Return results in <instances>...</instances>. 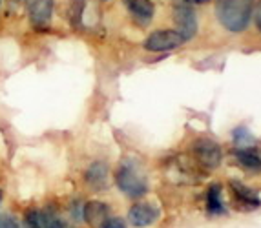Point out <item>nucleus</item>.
Listing matches in <instances>:
<instances>
[{
  "mask_svg": "<svg viewBox=\"0 0 261 228\" xmlns=\"http://www.w3.org/2000/svg\"><path fill=\"white\" fill-rule=\"evenodd\" d=\"M254 11V0H218L216 17L225 30L241 33L248 27Z\"/></svg>",
  "mask_w": 261,
  "mask_h": 228,
  "instance_id": "f257e3e1",
  "label": "nucleus"
},
{
  "mask_svg": "<svg viewBox=\"0 0 261 228\" xmlns=\"http://www.w3.org/2000/svg\"><path fill=\"white\" fill-rule=\"evenodd\" d=\"M115 181H117L119 190L132 199H139L148 192V183L132 162H124L122 166H119Z\"/></svg>",
  "mask_w": 261,
  "mask_h": 228,
  "instance_id": "f03ea898",
  "label": "nucleus"
},
{
  "mask_svg": "<svg viewBox=\"0 0 261 228\" xmlns=\"http://www.w3.org/2000/svg\"><path fill=\"white\" fill-rule=\"evenodd\" d=\"M192 155H194V159H196L203 168L214 170V168H218L219 162H221L223 150H221V146L214 139H210V137H199V139H196L194 145H192Z\"/></svg>",
  "mask_w": 261,
  "mask_h": 228,
  "instance_id": "7ed1b4c3",
  "label": "nucleus"
},
{
  "mask_svg": "<svg viewBox=\"0 0 261 228\" xmlns=\"http://www.w3.org/2000/svg\"><path fill=\"white\" fill-rule=\"evenodd\" d=\"M185 39L177 30H157L150 33L144 40V48L148 51H170L183 44Z\"/></svg>",
  "mask_w": 261,
  "mask_h": 228,
  "instance_id": "20e7f679",
  "label": "nucleus"
},
{
  "mask_svg": "<svg viewBox=\"0 0 261 228\" xmlns=\"http://www.w3.org/2000/svg\"><path fill=\"white\" fill-rule=\"evenodd\" d=\"M174 20L177 24V31L185 40H190L197 33V17L188 4H177L174 8Z\"/></svg>",
  "mask_w": 261,
  "mask_h": 228,
  "instance_id": "39448f33",
  "label": "nucleus"
},
{
  "mask_svg": "<svg viewBox=\"0 0 261 228\" xmlns=\"http://www.w3.org/2000/svg\"><path fill=\"white\" fill-rule=\"evenodd\" d=\"M28 11L30 20L37 30L49 27L53 15V0H28Z\"/></svg>",
  "mask_w": 261,
  "mask_h": 228,
  "instance_id": "423d86ee",
  "label": "nucleus"
},
{
  "mask_svg": "<svg viewBox=\"0 0 261 228\" xmlns=\"http://www.w3.org/2000/svg\"><path fill=\"white\" fill-rule=\"evenodd\" d=\"M230 192H232V197H234L236 206L240 210H254V208H257L261 205L259 195L252 188H248L243 183H240V181H232Z\"/></svg>",
  "mask_w": 261,
  "mask_h": 228,
  "instance_id": "0eeeda50",
  "label": "nucleus"
},
{
  "mask_svg": "<svg viewBox=\"0 0 261 228\" xmlns=\"http://www.w3.org/2000/svg\"><path fill=\"white\" fill-rule=\"evenodd\" d=\"M159 217V208H155L150 203H135L128 212V219L134 226L144 228L153 224Z\"/></svg>",
  "mask_w": 261,
  "mask_h": 228,
  "instance_id": "6e6552de",
  "label": "nucleus"
},
{
  "mask_svg": "<svg viewBox=\"0 0 261 228\" xmlns=\"http://www.w3.org/2000/svg\"><path fill=\"white\" fill-rule=\"evenodd\" d=\"M83 217L92 228H105V223L112 217V208L100 201H92L84 205Z\"/></svg>",
  "mask_w": 261,
  "mask_h": 228,
  "instance_id": "1a4fd4ad",
  "label": "nucleus"
},
{
  "mask_svg": "<svg viewBox=\"0 0 261 228\" xmlns=\"http://www.w3.org/2000/svg\"><path fill=\"white\" fill-rule=\"evenodd\" d=\"M126 9L132 13V17L137 18L141 24L150 22L155 13V6L150 0H122Z\"/></svg>",
  "mask_w": 261,
  "mask_h": 228,
  "instance_id": "9d476101",
  "label": "nucleus"
},
{
  "mask_svg": "<svg viewBox=\"0 0 261 228\" xmlns=\"http://www.w3.org/2000/svg\"><path fill=\"white\" fill-rule=\"evenodd\" d=\"M236 161L240 166L248 172H261V155L252 148H240L234 154Z\"/></svg>",
  "mask_w": 261,
  "mask_h": 228,
  "instance_id": "9b49d317",
  "label": "nucleus"
},
{
  "mask_svg": "<svg viewBox=\"0 0 261 228\" xmlns=\"http://www.w3.org/2000/svg\"><path fill=\"white\" fill-rule=\"evenodd\" d=\"M206 212L210 215H223L225 214V205H223V192L218 183L212 184L206 192Z\"/></svg>",
  "mask_w": 261,
  "mask_h": 228,
  "instance_id": "f8f14e48",
  "label": "nucleus"
},
{
  "mask_svg": "<svg viewBox=\"0 0 261 228\" xmlns=\"http://www.w3.org/2000/svg\"><path fill=\"white\" fill-rule=\"evenodd\" d=\"M108 179V166L105 162H93L86 170V183L93 188H102Z\"/></svg>",
  "mask_w": 261,
  "mask_h": 228,
  "instance_id": "ddd939ff",
  "label": "nucleus"
},
{
  "mask_svg": "<svg viewBox=\"0 0 261 228\" xmlns=\"http://www.w3.org/2000/svg\"><path fill=\"white\" fill-rule=\"evenodd\" d=\"M40 217V224L42 228H71L61 219V217H57L55 214L51 212H44V214H39Z\"/></svg>",
  "mask_w": 261,
  "mask_h": 228,
  "instance_id": "4468645a",
  "label": "nucleus"
},
{
  "mask_svg": "<svg viewBox=\"0 0 261 228\" xmlns=\"http://www.w3.org/2000/svg\"><path fill=\"white\" fill-rule=\"evenodd\" d=\"M26 228H42L39 212H28L26 214Z\"/></svg>",
  "mask_w": 261,
  "mask_h": 228,
  "instance_id": "2eb2a0df",
  "label": "nucleus"
},
{
  "mask_svg": "<svg viewBox=\"0 0 261 228\" xmlns=\"http://www.w3.org/2000/svg\"><path fill=\"white\" fill-rule=\"evenodd\" d=\"M0 228H20V224H18V221L15 219L13 215H4L0 219Z\"/></svg>",
  "mask_w": 261,
  "mask_h": 228,
  "instance_id": "dca6fc26",
  "label": "nucleus"
},
{
  "mask_svg": "<svg viewBox=\"0 0 261 228\" xmlns=\"http://www.w3.org/2000/svg\"><path fill=\"white\" fill-rule=\"evenodd\" d=\"M105 228H126V223L121 219V217H115V215H112L108 221L105 223Z\"/></svg>",
  "mask_w": 261,
  "mask_h": 228,
  "instance_id": "f3484780",
  "label": "nucleus"
},
{
  "mask_svg": "<svg viewBox=\"0 0 261 228\" xmlns=\"http://www.w3.org/2000/svg\"><path fill=\"white\" fill-rule=\"evenodd\" d=\"M187 4H205V2H208V0H185Z\"/></svg>",
  "mask_w": 261,
  "mask_h": 228,
  "instance_id": "a211bd4d",
  "label": "nucleus"
}]
</instances>
